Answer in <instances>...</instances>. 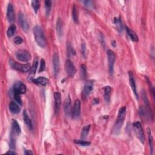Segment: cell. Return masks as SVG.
Masks as SVG:
<instances>
[{"mask_svg": "<svg viewBox=\"0 0 155 155\" xmlns=\"http://www.w3.org/2000/svg\"><path fill=\"white\" fill-rule=\"evenodd\" d=\"M126 107H121L118 111V118L116 121L115 124L114 126L113 129V133L117 135L118 134L122 127V125L124 122L125 116L126 115Z\"/></svg>", "mask_w": 155, "mask_h": 155, "instance_id": "6da1fadb", "label": "cell"}, {"mask_svg": "<svg viewBox=\"0 0 155 155\" xmlns=\"http://www.w3.org/2000/svg\"><path fill=\"white\" fill-rule=\"evenodd\" d=\"M33 33L35 36V41L39 46L44 48L46 46V39L42 29L38 26H36L33 29Z\"/></svg>", "mask_w": 155, "mask_h": 155, "instance_id": "7a4b0ae2", "label": "cell"}, {"mask_svg": "<svg viewBox=\"0 0 155 155\" xmlns=\"http://www.w3.org/2000/svg\"><path fill=\"white\" fill-rule=\"evenodd\" d=\"M133 127L137 138L142 144H144V142H145V136H144V133L141 122L138 121L133 122Z\"/></svg>", "mask_w": 155, "mask_h": 155, "instance_id": "3957f363", "label": "cell"}, {"mask_svg": "<svg viewBox=\"0 0 155 155\" xmlns=\"http://www.w3.org/2000/svg\"><path fill=\"white\" fill-rule=\"evenodd\" d=\"M10 66L11 67L18 70L19 71H21L23 72V73H26V72H28L31 69V67L30 65L29 64H19L17 62L14 61L12 60L10 61Z\"/></svg>", "mask_w": 155, "mask_h": 155, "instance_id": "277c9868", "label": "cell"}, {"mask_svg": "<svg viewBox=\"0 0 155 155\" xmlns=\"http://www.w3.org/2000/svg\"><path fill=\"white\" fill-rule=\"evenodd\" d=\"M16 56L19 61L24 62V63H27L32 58V56L29 51L26 50H20L18 51L16 53Z\"/></svg>", "mask_w": 155, "mask_h": 155, "instance_id": "5b68a950", "label": "cell"}, {"mask_svg": "<svg viewBox=\"0 0 155 155\" xmlns=\"http://www.w3.org/2000/svg\"><path fill=\"white\" fill-rule=\"evenodd\" d=\"M65 69L69 76L73 78L76 73V68L70 60H67L65 63Z\"/></svg>", "mask_w": 155, "mask_h": 155, "instance_id": "8992f818", "label": "cell"}, {"mask_svg": "<svg viewBox=\"0 0 155 155\" xmlns=\"http://www.w3.org/2000/svg\"><path fill=\"white\" fill-rule=\"evenodd\" d=\"M116 56L114 51L111 50H107V59H108V66L110 74H112L113 72V67H114V64L115 61Z\"/></svg>", "mask_w": 155, "mask_h": 155, "instance_id": "52a82bcc", "label": "cell"}, {"mask_svg": "<svg viewBox=\"0 0 155 155\" xmlns=\"http://www.w3.org/2000/svg\"><path fill=\"white\" fill-rule=\"evenodd\" d=\"M18 21L24 32H27L29 29V24L26 17L22 12H19L18 14Z\"/></svg>", "mask_w": 155, "mask_h": 155, "instance_id": "ba28073f", "label": "cell"}, {"mask_svg": "<svg viewBox=\"0 0 155 155\" xmlns=\"http://www.w3.org/2000/svg\"><path fill=\"white\" fill-rule=\"evenodd\" d=\"M81 102L79 99H76L75 101L74 105L72 107L71 116L74 119H77L80 116L81 113Z\"/></svg>", "mask_w": 155, "mask_h": 155, "instance_id": "9c48e42d", "label": "cell"}, {"mask_svg": "<svg viewBox=\"0 0 155 155\" xmlns=\"http://www.w3.org/2000/svg\"><path fill=\"white\" fill-rule=\"evenodd\" d=\"M27 89L26 86L22 82H16L14 85V92L18 93L21 95L24 94L26 92Z\"/></svg>", "mask_w": 155, "mask_h": 155, "instance_id": "30bf717a", "label": "cell"}, {"mask_svg": "<svg viewBox=\"0 0 155 155\" xmlns=\"http://www.w3.org/2000/svg\"><path fill=\"white\" fill-rule=\"evenodd\" d=\"M7 17L10 23L14 22L15 19V14L14 6L12 3H9L7 9Z\"/></svg>", "mask_w": 155, "mask_h": 155, "instance_id": "8fae6325", "label": "cell"}, {"mask_svg": "<svg viewBox=\"0 0 155 155\" xmlns=\"http://www.w3.org/2000/svg\"><path fill=\"white\" fill-rule=\"evenodd\" d=\"M129 82H130V86L135 94L136 99H138V91H137V88L136 86V82L135 77H134L132 71L129 72Z\"/></svg>", "mask_w": 155, "mask_h": 155, "instance_id": "7c38bea8", "label": "cell"}, {"mask_svg": "<svg viewBox=\"0 0 155 155\" xmlns=\"http://www.w3.org/2000/svg\"><path fill=\"white\" fill-rule=\"evenodd\" d=\"M64 113L67 116H70L71 115V102L70 96H68L64 102Z\"/></svg>", "mask_w": 155, "mask_h": 155, "instance_id": "4fadbf2b", "label": "cell"}, {"mask_svg": "<svg viewBox=\"0 0 155 155\" xmlns=\"http://www.w3.org/2000/svg\"><path fill=\"white\" fill-rule=\"evenodd\" d=\"M54 98H55V113L57 114L59 113L61 106V95L59 92H55L54 94Z\"/></svg>", "mask_w": 155, "mask_h": 155, "instance_id": "5bb4252c", "label": "cell"}, {"mask_svg": "<svg viewBox=\"0 0 155 155\" xmlns=\"http://www.w3.org/2000/svg\"><path fill=\"white\" fill-rule=\"evenodd\" d=\"M94 90V82L91 81H87L85 84L82 91V94L85 97H87L90 95L91 91Z\"/></svg>", "mask_w": 155, "mask_h": 155, "instance_id": "9a60e30c", "label": "cell"}, {"mask_svg": "<svg viewBox=\"0 0 155 155\" xmlns=\"http://www.w3.org/2000/svg\"><path fill=\"white\" fill-rule=\"evenodd\" d=\"M53 69L55 75H57L59 70V56L58 54L55 53L53 56Z\"/></svg>", "mask_w": 155, "mask_h": 155, "instance_id": "2e32d148", "label": "cell"}, {"mask_svg": "<svg viewBox=\"0 0 155 155\" xmlns=\"http://www.w3.org/2000/svg\"><path fill=\"white\" fill-rule=\"evenodd\" d=\"M38 58H35L34 61L33 66L32 67H31V69L30 70V74H29V77H28L29 81L32 82L33 79H34V77H35V73H36L37 68H38Z\"/></svg>", "mask_w": 155, "mask_h": 155, "instance_id": "e0dca14e", "label": "cell"}, {"mask_svg": "<svg viewBox=\"0 0 155 155\" xmlns=\"http://www.w3.org/2000/svg\"><path fill=\"white\" fill-rule=\"evenodd\" d=\"M12 131L11 136L15 137V136H18V135H19L21 133V129L18 122L16 120L14 119L12 121Z\"/></svg>", "mask_w": 155, "mask_h": 155, "instance_id": "ac0fdd59", "label": "cell"}, {"mask_svg": "<svg viewBox=\"0 0 155 155\" xmlns=\"http://www.w3.org/2000/svg\"><path fill=\"white\" fill-rule=\"evenodd\" d=\"M32 82L36 84L43 86H46L49 83V79L47 78H46L45 77H43V76H40V77H38L36 79H33Z\"/></svg>", "mask_w": 155, "mask_h": 155, "instance_id": "d6986e66", "label": "cell"}, {"mask_svg": "<svg viewBox=\"0 0 155 155\" xmlns=\"http://www.w3.org/2000/svg\"><path fill=\"white\" fill-rule=\"evenodd\" d=\"M23 120L24 121V122L26 123V124L27 125V127L32 130L33 129V124H32V120L30 119V118L29 116L28 115V113L27 111V110H24L23 111Z\"/></svg>", "mask_w": 155, "mask_h": 155, "instance_id": "ffe728a7", "label": "cell"}, {"mask_svg": "<svg viewBox=\"0 0 155 155\" xmlns=\"http://www.w3.org/2000/svg\"><path fill=\"white\" fill-rule=\"evenodd\" d=\"M126 32L128 34V35L129 36V37L130 38V39L134 41V42H138L139 41V38L137 35V34L134 32V31L131 29L130 28L128 27H126Z\"/></svg>", "mask_w": 155, "mask_h": 155, "instance_id": "44dd1931", "label": "cell"}, {"mask_svg": "<svg viewBox=\"0 0 155 155\" xmlns=\"http://www.w3.org/2000/svg\"><path fill=\"white\" fill-rule=\"evenodd\" d=\"M9 109L10 111L13 114H18V113L20 111V107L15 102H11L9 104Z\"/></svg>", "mask_w": 155, "mask_h": 155, "instance_id": "7402d4cb", "label": "cell"}, {"mask_svg": "<svg viewBox=\"0 0 155 155\" xmlns=\"http://www.w3.org/2000/svg\"><path fill=\"white\" fill-rule=\"evenodd\" d=\"M114 24L116 27V29L119 33H122L123 32V26L122 23V21L119 18L115 17L114 18Z\"/></svg>", "mask_w": 155, "mask_h": 155, "instance_id": "603a6c76", "label": "cell"}, {"mask_svg": "<svg viewBox=\"0 0 155 155\" xmlns=\"http://www.w3.org/2000/svg\"><path fill=\"white\" fill-rule=\"evenodd\" d=\"M104 98L107 102H109L110 101V96L111 93V88L110 86H106L104 88Z\"/></svg>", "mask_w": 155, "mask_h": 155, "instance_id": "cb8c5ba5", "label": "cell"}, {"mask_svg": "<svg viewBox=\"0 0 155 155\" xmlns=\"http://www.w3.org/2000/svg\"><path fill=\"white\" fill-rule=\"evenodd\" d=\"M147 135H148V139H149V146L151 151V154H153V138L152 136L151 130L150 128L147 129Z\"/></svg>", "mask_w": 155, "mask_h": 155, "instance_id": "d4e9b609", "label": "cell"}, {"mask_svg": "<svg viewBox=\"0 0 155 155\" xmlns=\"http://www.w3.org/2000/svg\"><path fill=\"white\" fill-rule=\"evenodd\" d=\"M16 27L15 24H11L10 25L8 29H7V35L9 38H11L12 37L15 32H16Z\"/></svg>", "mask_w": 155, "mask_h": 155, "instance_id": "484cf974", "label": "cell"}, {"mask_svg": "<svg viewBox=\"0 0 155 155\" xmlns=\"http://www.w3.org/2000/svg\"><path fill=\"white\" fill-rule=\"evenodd\" d=\"M90 129V126L88 125L86 126L85 127H83V129H82V131H81V137L82 139H86L88 135V134L89 133Z\"/></svg>", "mask_w": 155, "mask_h": 155, "instance_id": "4316f807", "label": "cell"}, {"mask_svg": "<svg viewBox=\"0 0 155 155\" xmlns=\"http://www.w3.org/2000/svg\"><path fill=\"white\" fill-rule=\"evenodd\" d=\"M74 6L72 7V18H73V20L74 21V22L77 23H78V10L77 8L75 6V4H74Z\"/></svg>", "mask_w": 155, "mask_h": 155, "instance_id": "83f0119b", "label": "cell"}, {"mask_svg": "<svg viewBox=\"0 0 155 155\" xmlns=\"http://www.w3.org/2000/svg\"><path fill=\"white\" fill-rule=\"evenodd\" d=\"M62 29H63V22H62L61 18H58L56 23V30L59 36L62 35V31H63Z\"/></svg>", "mask_w": 155, "mask_h": 155, "instance_id": "f1b7e54d", "label": "cell"}, {"mask_svg": "<svg viewBox=\"0 0 155 155\" xmlns=\"http://www.w3.org/2000/svg\"><path fill=\"white\" fill-rule=\"evenodd\" d=\"M87 75V68L84 64L81 66V76L82 79H86Z\"/></svg>", "mask_w": 155, "mask_h": 155, "instance_id": "f546056e", "label": "cell"}, {"mask_svg": "<svg viewBox=\"0 0 155 155\" xmlns=\"http://www.w3.org/2000/svg\"><path fill=\"white\" fill-rule=\"evenodd\" d=\"M74 142L75 144H78V145L81 146H83V147H86V146H89L90 145V142L89 141H86L84 140H74Z\"/></svg>", "mask_w": 155, "mask_h": 155, "instance_id": "4dcf8cb0", "label": "cell"}, {"mask_svg": "<svg viewBox=\"0 0 155 155\" xmlns=\"http://www.w3.org/2000/svg\"><path fill=\"white\" fill-rule=\"evenodd\" d=\"M32 7L34 10V11L36 14L38 11V10L40 7V3L39 1H37V0H34V1H32Z\"/></svg>", "mask_w": 155, "mask_h": 155, "instance_id": "1f68e13d", "label": "cell"}, {"mask_svg": "<svg viewBox=\"0 0 155 155\" xmlns=\"http://www.w3.org/2000/svg\"><path fill=\"white\" fill-rule=\"evenodd\" d=\"M45 7H46V12L47 15L50 14L51 8V1L49 0H47L45 1Z\"/></svg>", "mask_w": 155, "mask_h": 155, "instance_id": "d6a6232c", "label": "cell"}, {"mask_svg": "<svg viewBox=\"0 0 155 155\" xmlns=\"http://www.w3.org/2000/svg\"><path fill=\"white\" fill-rule=\"evenodd\" d=\"M14 99L16 101V102L18 103V104H20V105H22V99L21 98V94H18V93L16 92H14Z\"/></svg>", "mask_w": 155, "mask_h": 155, "instance_id": "836d02e7", "label": "cell"}, {"mask_svg": "<svg viewBox=\"0 0 155 155\" xmlns=\"http://www.w3.org/2000/svg\"><path fill=\"white\" fill-rule=\"evenodd\" d=\"M138 112H139V115L140 117L146 118V115L147 114L146 109H145L144 107H140L139 109Z\"/></svg>", "mask_w": 155, "mask_h": 155, "instance_id": "e575fe53", "label": "cell"}, {"mask_svg": "<svg viewBox=\"0 0 155 155\" xmlns=\"http://www.w3.org/2000/svg\"><path fill=\"white\" fill-rule=\"evenodd\" d=\"M46 68V62L44 59H41L40 61V67L39 69V73H41L43 71H44Z\"/></svg>", "mask_w": 155, "mask_h": 155, "instance_id": "d590c367", "label": "cell"}, {"mask_svg": "<svg viewBox=\"0 0 155 155\" xmlns=\"http://www.w3.org/2000/svg\"><path fill=\"white\" fill-rule=\"evenodd\" d=\"M14 43L17 44V45H19V44H21L23 42V39L20 36H16L15 38L14 39Z\"/></svg>", "mask_w": 155, "mask_h": 155, "instance_id": "8d00e7d4", "label": "cell"}, {"mask_svg": "<svg viewBox=\"0 0 155 155\" xmlns=\"http://www.w3.org/2000/svg\"><path fill=\"white\" fill-rule=\"evenodd\" d=\"M82 3H83L84 4V5L87 7H93V6H94V5H93V2L91 1H82Z\"/></svg>", "mask_w": 155, "mask_h": 155, "instance_id": "74e56055", "label": "cell"}, {"mask_svg": "<svg viewBox=\"0 0 155 155\" xmlns=\"http://www.w3.org/2000/svg\"><path fill=\"white\" fill-rule=\"evenodd\" d=\"M68 51H69V54H71V55H73V54H75L76 52H75V51L74 50V48L72 47L71 46L70 44H69L68 46Z\"/></svg>", "mask_w": 155, "mask_h": 155, "instance_id": "f35d334b", "label": "cell"}, {"mask_svg": "<svg viewBox=\"0 0 155 155\" xmlns=\"http://www.w3.org/2000/svg\"><path fill=\"white\" fill-rule=\"evenodd\" d=\"M24 154H33L34 153L31 151V150H25L24 151Z\"/></svg>", "mask_w": 155, "mask_h": 155, "instance_id": "ab89813d", "label": "cell"}, {"mask_svg": "<svg viewBox=\"0 0 155 155\" xmlns=\"http://www.w3.org/2000/svg\"><path fill=\"white\" fill-rule=\"evenodd\" d=\"M7 154H16L17 153H15V151H12V150L9 151L8 152H7Z\"/></svg>", "mask_w": 155, "mask_h": 155, "instance_id": "60d3db41", "label": "cell"}]
</instances>
